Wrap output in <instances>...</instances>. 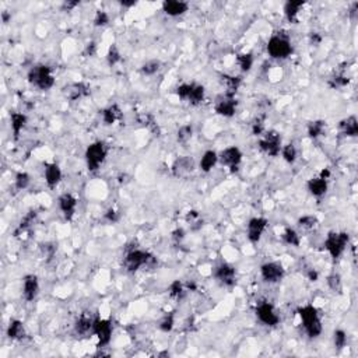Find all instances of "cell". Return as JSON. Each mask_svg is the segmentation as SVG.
I'll return each mask as SVG.
<instances>
[{
	"mask_svg": "<svg viewBox=\"0 0 358 358\" xmlns=\"http://www.w3.org/2000/svg\"><path fill=\"white\" fill-rule=\"evenodd\" d=\"M302 327L309 339H318L323 332V325L320 319L319 311L312 304H305L297 309Z\"/></svg>",
	"mask_w": 358,
	"mask_h": 358,
	"instance_id": "1",
	"label": "cell"
},
{
	"mask_svg": "<svg viewBox=\"0 0 358 358\" xmlns=\"http://www.w3.org/2000/svg\"><path fill=\"white\" fill-rule=\"evenodd\" d=\"M28 83L39 91H49L55 86V76L49 66L35 65L27 73Z\"/></svg>",
	"mask_w": 358,
	"mask_h": 358,
	"instance_id": "2",
	"label": "cell"
},
{
	"mask_svg": "<svg viewBox=\"0 0 358 358\" xmlns=\"http://www.w3.org/2000/svg\"><path fill=\"white\" fill-rule=\"evenodd\" d=\"M267 53L271 59L277 61H284L290 58L292 53V44L290 37L284 33H274L267 41L266 45Z\"/></svg>",
	"mask_w": 358,
	"mask_h": 358,
	"instance_id": "3",
	"label": "cell"
},
{
	"mask_svg": "<svg viewBox=\"0 0 358 358\" xmlns=\"http://www.w3.org/2000/svg\"><path fill=\"white\" fill-rule=\"evenodd\" d=\"M350 242V235L344 231H331L326 235L323 246L331 255L332 259H340Z\"/></svg>",
	"mask_w": 358,
	"mask_h": 358,
	"instance_id": "4",
	"label": "cell"
},
{
	"mask_svg": "<svg viewBox=\"0 0 358 358\" xmlns=\"http://www.w3.org/2000/svg\"><path fill=\"white\" fill-rule=\"evenodd\" d=\"M108 155V146L104 142H94L86 149V164L90 172H97Z\"/></svg>",
	"mask_w": 358,
	"mask_h": 358,
	"instance_id": "5",
	"label": "cell"
},
{
	"mask_svg": "<svg viewBox=\"0 0 358 358\" xmlns=\"http://www.w3.org/2000/svg\"><path fill=\"white\" fill-rule=\"evenodd\" d=\"M259 149L262 153H265L269 157H277L280 155L281 147H283V140H281L280 133L276 130H266L262 136H260Z\"/></svg>",
	"mask_w": 358,
	"mask_h": 358,
	"instance_id": "6",
	"label": "cell"
},
{
	"mask_svg": "<svg viewBox=\"0 0 358 358\" xmlns=\"http://www.w3.org/2000/svg\"><path fill=\"white\" fill-rule=\"evenodd\" d=\"M151 254L147 251H143L140 248H132L126 255L123 260V266L129 273H136L140 269H144L147 262H149Z\"/></svg>",
	"mask_w": 358,
	"mask_h": 358,
	"instance_id": "7",
	"label": "cell"
},
{
	"mask_svg": "<svg viewBox=\"0 0 358 358\" xmlns=\"http://www.w3.org/2000/svg\"><path fill=\"white\" fill-rule=\"evenodd\" d=\"M255 314H256V318H258V320H259L262 325L274 327V326L280 323V315L276 311L274 305L270 304L269 301H260L256 305Z\"/></svg>",
	"mask_w": 358,
	"mask_h": 358,
	"instance_id": "8",
	"label": "cell"
},
{
	"mask_svg": "<svg viewBox=\"0 0 358 358\" xmlns=\"http://www.w3.org/2000/svg\"><path fill=\"white\" fill-rule=\"evenodd\" d=\"M238 101L235 95L228 93L220 94L214 101V111L217 115L223 118H232L237 114Z\"/></svg>",
	"mask_w": 358,
	"mask_h": 358,
	"instance_id": "9",
	"label": "cell"
},
{
	"mask_svg": "<svg viewBox=\"0 0 358 358\" xmlns=\"http://www.w3.org/2000/svg\"><path fill=\"white\" fill-rule=\"evenodd\" d=\"M114 325L109 319L95 318L93 326V335L98 339V347H106L112 340Z\"/></svg>",
	"mask_w": 358,
	"mask_h": 358,
	"instance_id": "10",
	"label": "cell"
},
{
	"mask_svg": "<svg viewBox=\"0 0 358 358\" xmlns=\"http://www.w3.org/2000/svg\"><path fill=\"white\" fill-rule=\"evenodd\" d=\"M242 151L239 147L237 146H231V147H227L221 151L218 154V162H220L223 167H227L230 168V171L234 174V172L238 171V168L241 166L242 162Z\"/></svg>",
	"mask_w": 358,
	"mask_h": 358,
	"instance_id": "11",
	"label": "cell"
},
{
	"mask_svg": "<svg viewBox=\"0 0 358 358\" xmlns=\"http://www.w3.org/2000/svg\"><path fill=\"white\" fill-rule=\"evenodd\" d=\"M286 276V270L279 262H266L260 266V277L267 284H277Z\"/></svg>",
	"mask_w": 358,
	"mask_h": 358,
	"instance_id": "12",
	"label": "cell"
},
{
	"mask_svg": "<svg viewBox=\"0 0 358 358\" xmlns=\"http://www.w3.org/2000/svg\"><path fill=\"white\" fill-rule=\"evenodd\" d=\"M213 276L221 286L234 287L237 284V270L227 262H221L215 266L213 270Z\"/></svg>",
	"mask_w": 358,
	"mask_h": 358,
	"instance_id": "13",
	"label": "cell"
},
{
	"mask_svg": "<svg viewBox=\"0 0 358 358\" xmlns=\"http://www.w3.org/2000/svg\"><path fill=\"white\" fill-rule=\"evenodd\" d=\"M267 226H269V220L266 217H252L246 224V235H248L249 242H259Z\"/></svg>",
	"mask_w": 358,
	"mask_h": 358,
	"instance_id": "14",
	"label": "cell"
},
{
	"mask_svg": "<svg viewBox=\"0 0 358 358\" xmlns=\"http://www.w3.org/2000/svg\"><path fill=\"white\" fill-rule=\"evenodd\" d=\"M196 168V162L193 160L190 155H182L178 157L177 160L174 161L172 164V174L174 177L177 178H186L187 175H190Z\"/></svg>",
	"mask_w": 358,
	"mask_h": 358,
	"instance_id": "15",
	"label": "cell"
},
{
	"mask_svg": "<svg viewBox=\"0 0 358 358\" xmlns=\"http://www.w3.org/2000/svg\"><path fill=\"white\" fill-rule=\"evenodd\" d=\"M77 198L72 193H63L58 199L59 209H61L62 214H63L66 221H72L74 218L76 210H77Z\"/></svg>",
	"mask_w": 358,
	"mask_h": 358,
	"instance_id": "16",
	"label": "cell"
},
{
	"mask_svg": "<svg viewBox=\"0 0 358 358\" xmlns=\"http://www.w3.org/2000/svg\"><path fill=\"white\" fill-rule=\"evenodd\" d=\"M39 294L38 276L27 274L22 279V298L27 302H33Z\"/></svg>",
	"mask_w": 358,
	"mask_h": 358,
	"instance_id": "17",
	"label": "cell"
},
{
	"mask_svg": "<svg viewBox=\"0 0 358 358\" xmlns=\"http://www.w3.org/2000/svg\"><path fill=\"white\" fill-rule=\"evenodd\" d=\"M44 178L46 186L49 189H55L61 183L62 178H63V172H62L61 167L58 166L56 162H46L44 166Z\"/></svg>",
	"mask_w": 358,
	"mask_h": 358,
	"instance_id": "18",
	"label": "cell"
},
{
	"mask_svg": "<svg viewBox=\"0 0 358 358\" xmlns=\"http://www.w3.org/2000/svg\"><path fill=\"white\" fill-rule=\"evenodd\" d=\"M63 94L70 101L86 98L90 95V87L86 83H72L63 89Z\"/></svg>",
	"mask_w": 358,
	"mask_h": 358,
	"instance_id": "19",
	"label": "cell"
},
{
	"mask_svg": "<svg viewBox=\"0 0 358 358\" xmlns=\"http://www.w3.org/2000/svg\"><path fill=\"white\" fill-rule=\"evenodd\" d=\"M189 10V3L182 0H166L162 3V11L170 17H181Z\"/></svg>",
	"mask_w": 358,
	"mask_h": 358,
	"instance_id": "20",
	"label": "cell"
},
{
	"mask_svg": "<svg viewBox=\"0 0 358 358\" xmlns=\"http://www.w3.org/2000/svg\"><path fill=\"white\" fill-rule=\"evenodd\" d=\"M307 189L308 192L316 199H320L325 196L327 193V189H329V181H326L323 178L320 177H315L308 179L307 182Z\"/></svg>",
	"mask_w": 358,
	"mask_h": 358,
	"instance_id": "21",
	"label": "cell"
},
{
	"mask_svg": "<svg viewBox=\"0 0 358 358\" xmlns=\"http://www.w3.org/2000/svg\"><path fill=\"white\" fill-rule=\"evenodd\" d=\"M122 109L118 104H111L101 111V119L105 126H112L122 119Z\"/></svg>",
	"mask_w": 358,
	"mask_h": 358,
	"instance_id": "22",
	"label": "cell"
},
{
	"mask_svg": "<svg viewBox=\"0 0 358 358\" xmlns=\"http://www.w3.org/2000/svg\"><path fill=\"white\" fill-rule=\"evenodd\" d=\"M339 132L346 137H355L358 134V121L354 115H350L339 122Z\"/></svg>",
	"mask_w": 358,
	"mask_h": 358,
	"instance_id": "23",
	"label": "cell"
},
{
	"mask_svg": "<svg viewBox=\"0 0 358 358\" xmlns=\"http://www.w3.org/2000/svg\"><path fill=\"white\" fill-rule=\"evenodd\" d=\"M94 319L91 315L89 314H81L78 316L76 322H74V332L78 336H86L89 333H93V326H94Z\"/></svg>",
	"mask_w": 358,
	"mask_h": 358,
	"instance_id": "24",
	"label": "cell"
},
{
	"mask_svg": "<svg viewBox=\"0 0 358 358\" xmlns=\"http://www.w3.org/2000/svg\"><path fill=\"white\" fill-rule=\"evenodd\" d=\"M27 115L22 112H10V129L13 132L14 140L20 137V134L24 130V127L27 125Z\"/></svg>",
	"mask_w": 358,
	"mask_h": 358,
	"instance_id": "25",
	"label": "cell"
},
{
	"mask_svg": "<svg viewBox=\"0 0 358 358\" xmlns=\"http://www.w3.org/2000/svg\"><path fill=\"white\" fill-rule=\"evenodd\" d=\"M217 162H218V154L215 153L214 150H207V151H204L202 158L199 161V168L204 174H209V172L213 171V168L217 166Z\"/></svg>",
	"mask_w": 358,
	"mask_h": 358,
	"instance_id": "26",
	"label": "cell"
},
{
	"mask_svg": "<svg viewBox=\"0 0 358 358\" xmlns=\"http://www.w3.org/2000/svg\"><path fill=\"white\" fill-rule=\"evenodd\" d=\"M220 83L226 89L224 93L235 95L239 87H241V84H242V77L241 76H232V74H221Z\"/></svg>",
	"mask_w": 358,
	"mask_h": 358,
	"instance_id": "27",
	"label": "cell"
},
{
	"mask_svg": "<svg viewBox=\"0 0 358 358\" xmlns=\"http://www.w3.org/2000/svg\"><path fill=\"white\" fill-rule=\"evenodd\" d=\"M305 6V2H291L288 0L284 3V7H283V11H284V16L290 22L295 24L298 21V14L299 11Z\"/></svg>",
	"mask_w": 358,
	"mask_h": 358,
	"instance_id": "28",
	"label": "cell"
},
{
	"mask_svg": "<svg viewBox=\"0 0 358 358\" xmlns=\"http://www.w3.org/2000/svg\"><path fill=\"white\" fill-rule=\"evenodd\" d=\"M6 335L10 340H21L25 337V326L21 320L11 319L6 329Z\"/></svg>",
	"mask_w": 358,
	"mask_h": 358,
	"instance_id": "29",
	"label": "cell"
},
{
	"mask_svg": "<svg viewBox=\"0 0 358 358\" xmlns=\"http://www.w3.org/2000/svg\"><path fill=\"white\" fill-rule=\"evenodd\" d=\"M37 217H38V213L35 210H30L27 214L22 217L21 221L18 223V226L14 230V237H18V235H21L24 232L30 231V228L33 227V224L37 220Z\"/></svg>",
	"mask_w": 358,
	"mask_h": 358,
	"instance_id": "30",
	"label": "cell"
},
{
	"mask_svg": "<svg viewBox=\"0 0 358 358\" xmlns=\"http://www.w3.org/2000/svg\"><path fill=\"white\" fill-rule=\"evenodd\" d=\"M206 98V90L202 84L198 83H192L190 86V93H189V97H187L186 102H189L193 106H198L204 101Z\"/></svg>",
	"mask_w": 358,
	"mask_h": 358,
	"instance_id": "31",
	"label": "cell"
},
{
	"mask_svg": "<svg viewBox=\"0 0 358 358\" xmlns=\"http://www.w3.org/2000/svg\"><path fill=\"white\" fill-rule=\"evenodd\" d=\"M350 84V77H348L344 69H340L339 72L335 73L331 78H329V87H332L333 90H340L347 87Z\"/></svg>",
	"mask_w": 358,
	"mask_h": 358,
	"instance_id": "32",
	"label": "cell"
},
{
	"mask_svg": "<svg viewBox=\"0 0 358 358\" xmlns=\"http://www.w3.org/2000/svg\"><path fill=\"white\" fill-rule=\"evenodd\" d=\"M326 132V122L322 119H316V121L309 122L307 126V133L311 139H319L320 136H323Z\"/></svg>",
	"mask_w": 358,
	"mask_h": 358,
	"instance_id": "33",
	"label": "cell"
},
{
	"mask_svg": "<svg viewBox=\"0 0 358 358\" xmlns=\"http://www.w3.org/2000/svg\"><path fill=\"white\" fill-rule=\"evenodd\" d=\"M185 221H186V224L190 228V231H199L203 227V218H202L200 213L196 211V210H189L186 215H185Z\"/></svg>",
	"mask_w": 358,
	"mask_h": 358,
	"instance_id": "34",
	"label": "cell"
},
{
	"mask_svg": "<svg viewBox=\"0 0 358 358\" xmlns=\"http://www.w3.org/2000/svg\"><path fill=\"white\" fill-rule=\"evenodd\" d=\"M281 239H283V242L286 243V245H288V246L298 248V246L301 245V237H299V234H298L294 228H291V227H288V228L284 230V232L281 234Z\"/></svg>",
	"mask_w": 358,
	"mask_h": 358,
	"instance_id": "35",
	"label": "cell"
},
{
	"mask_svg": "<svg viewBox=\"0 0 358 358\" xmlns=\"http://www.w3.org/2000/svg\"><path fill=\"white\" fill-rule=\"evenodd\" d=\"M297 224L302 231H312L315 228H318L319 220H318V217L314 214H305L298 218Z\"/></svg>",
	"mask_w": 358,
	"mask_h": 358,
	"instance_id": "36",
	"label": "cell"
},
{
	"mask_svg": "<svg viewBox=\"0 0 358 358\" xmlns=\"http://www.w3.org/2000/svg\"><path fill=\"white\" fill-rule=\"evenodd\" d=\"M161 62L158 59H150V61L144 62L143 65L140 66V73L146 76V77H151L155 76L157 73L160 72Z\"/></svg>",
	"mask_w": 358,
	"mask_h": 358,
	"instance_id": "37",
	"label": "cell"
},
{
	"mask_svg": "<svg viewBox=\"0 0 358 358\" xmlns=\"http://www.w3.org/2000/svg\"><path fill=\"white\" fill-rule=\"evenodd\" d=\"M237 63H238V66H239V69H241V72L243 73L251 72V69L254 67V63H255L254 53H251V52H243V53H239V55L237 56Z\"/></svg>",
	"mask_w": 358,
	"mask_h": 358,
	"instance_id": "38",
	"label": "cell"
},
{
	"mask_svg": "<svg viewBox=\"0 0 358 358\" xmlns=\"http://www.w3.org/2000/svg\"><path fill=\"white\" fill-rule=\"evenodd\" d=\"M280 154L281 157H283V160L286 161L287 164H294L298 158V150L294 143L284 144V146L281 147Z\"/></svg>",
	"mask_w": 358,
	"mask_h": 358,
	"instance_id": "39",
	"label": "cell"
},
{
	"mask_svg": "<svg viewBox=\"0 0 358 358\" xmlns=\"http://www.w3.org/2000/svg\"><path fill=\"white\" fill-rule=\"evenodd\" d=\"M193 137V126L190 123L187 125H182L177 130V142L179 144H187Z\"/></svg>",
	"mask_w": 358,
	"mask_h": 358,
	"instance_id": "40",
	"label": "cell"
},
{
	"mask_svg": "<svg viewBox=\"0 0 358 358\" xmlns=\"http://www.w3.org/2000/svg\"><path fill=\"white\" fill-rule=\"evenodd\" d=\"M266 114H260L255 118L252 123H251V130L254 136H262L266 132Z\"/></svg>",
	"mask_w": 358,
	"mask_h": 358,
	"instance_id": "41",
	"label": "cell"
},
{
	"mask_svg": "<svg viewBox=\"0 0 358 358\" xmlns=\"http://www.w3.org/2000/svg\"><path fill=\"white\" fill-rule=\"evenodd\" d=\"M168 291H170V295H171L172 298H175V299H182V298L185 297V294H186L187 290H186V286H185L182 281L175 280V281H172L171 284H170Z\"/></svg>",
	"mask_w": 358,
	"mask_h": 358,
	"instance_id": "42",
	"label": "cell"
},
{
	"mask_svg": "<svg viewBox=\"0 0 358 358\" xmlns=\"http://www.w3.org/2000/svg\"><path fill=\"white\" fill-rule=\"evenodd\" d=\"M174 326H175V314H174V312L166 314L161 318L160 322H158V327H160V331L164 332V333L172 332Z\"/></svg>",
	"mask_w": 358,
	"mask_h": 358,
	"instance_id": "43",
	"label": "cell"
},
{
	"mask_svg": "<svg viewBox=\"0 0 358 358\" xmlns=\"http://www.w3.org/2000/svg\"><path fill=\"white\" fill-rule=\"evenodd\" d=\"M31 183V177L28 172L20 171L16 174V178H14V187L17 190H25Z\"/></svg>",
	"mask_w": 358,
	"mask_h": 358,
	"instance_id": "44",
	"label": "cell"
},
{
	"mask_svg": "<svg viewBox=\"0 0 358 358\" xmlns=\"http://www.w3.org/2000/svg\"><path fill=\"white\" fill-rule=\"evenodd\" d=\"M348 337H347V332L344 329H336L333 332V344L337 350H343V348L347 346Z\"/></svg>",
	"mask_w": 358,
	"mask_h": 358,
	"instance_id": "45",
	"label": "cell"
},
{
	"mask_svg": "<svg viewBox=\"0 0 358 358\" xmlns=\"http://www.w3.org/2000/svg\"><path fill=\"white\" fill-rule=\"evenodd\" d=\"M121 61H122L121 50H119V48L116 46V44H112L109 46L108 52H106V63L112 67V66H115V65H118Z\"/></svg>",
	"mask_w": 358,
	"mask_h": 358,
	"instance_id": "46",
	"label": "cell"
},
{
	"mask_svg": "<svg viewBox=\"0 0 358 358\" xmlns=\"http://www.w3.org/2000/svg\"><path fill=\"white\" fill-rule=\"evenodd\" d=\"M327 286L331 288L332 291L335 292H342L343 290V280L342 276L339 273H332V274L327 276Z\"/></svg>",
	"mask_w": 358,
	"mask_h": 358,
	"instance_id": "47",
	"label": "cell"
},
{
	"mask_svg": "<svg viewBox=\"0 0 358 358\" xmlns=\"http://www.w3.org/2000/svg\"><path fill=\"white\" fill-rule=\"evenodd\" d=\"M39 251H41V255L44 256V259L50 260L52 258H55L58 248L53 242H44L39 245Z\"/></svg>",
	"mask_w": 358,
	"mask_h": 358,
	"instance_id": "48",
	"label": "cell"
},
{
	"mask_svg": "<svg viewBox=\"0 0 358 358\" xmlns=\"http://www.w3.org/2000/svg\"><path fill=\"white\" fill-rule=\"evenodd\" d=\"M93 22L95 27H106L109 24V14L105 10H97Z\"/></svg>",
	"mask_w": 358,
	"mask_h": 358,
	"instance_id": "49",
	"label": "cell"
},
{
	"mask_svg": "<svg viewBox=\"0 0 358 358\" xmlns=\"http://www.w3.org/2000/svg\"><path fill=\"white\" fill-rule=\"evenodd\" d=\"M104 218L108 221V223H111V224H115V223H118V221L121 220V213H119V210H116L115 207H109V209L105 211Z\"/></svg>",
	"mask_w": 358,
	"mask_h": 358,
	"instance_id": "50",
	"label": "cell"
},
{
	"mask_svg": "<svg viewBox=\"0 0 358 358\" xmlns=\"http://www.w3.org/2000/svg\"><path fill=\"white\" fill-rule=\"evenodd\" d=\"M190 86H192V83L179 84V86L177 87L178 98L182 99V101H186L187 97H189V93H190Z\"/></svg>",
	"mask_w": 358,
	"mask_h": 358,
	"instance_id": "51",
	"label": "cell"
},
{
	"mask_svg": "<svg viewBox=\"0 0 358 358\" xmlns=\"http://www.w3.org/2000/svg\"><path fill=\"white\" fill-rule=\"evenodd\" d=\"M97 49H98L97 42H95V41H90V42H87V45L84 46L83 55L86 56V58H93V56L97 55Z\"/></svg>",
	"mask_w": 358,
	"mask_h": 358,
	"instance_id": "52",
	"label": "cell"
},
{
	"mask_svg": "<svg viewBox=\"0 0 358 358\" xmlns=\"http://www.w3.org/2000/svg\"><path fill=\"white\" fill-rule=\"evenodd\" d=\"M185 237H186V231L183 230V228H177V230H174L171 234V238L174 242L177 243V245H181L182 242H183V239H185Z\"/></svg>",
	"mask_w": 358,
	"mask_h": 358,
	"instance_id": "53",
	"label": "cell"
},
{
	"mask_svg": "<svg viewBox=\"0 0 358 358\" xmlns=\"http://www.w3.org/2000/svg\"><path fill=\"white\" fill-rule=\"evenodd\" d=\"M305 276H307V279H308L309 281H312V283H316V281L319 280V273H318L314 267H308V270L305 271Z\"/></svg>",
	"mask_w": 358,
	"mask_h": 358,
	"instance_id": "54",
	"label": "cell"
},
{
	"mask_svg": "<svg viewBox=\"0 0 358 358\" xmlns=\"http://www.w3.org/2000/svg\"><path fill=\"white\" fill-rule=\"evenodd\" d=\"M322 42V35H320L319 33H311L309 34V44L311 45H315V46H318V45Z\"/></svg>",
	"mask_w": 358,
	"mask_h": 358,
	"instance_id": "55",
	"label": "cell"
},
{
	"mask_svg": "<svg viewBox=\"0 0 358 358\" xmlns=\"http://www.w3.org/2000/svg\"><path fill=\"white\" fill-rule=\"evenodd\" d=\"M80 5V2H65L62 5V10L63 11H72L74 7H77Z\"/></svg>",
	"mask_w": 358,
	"mask_h": 358,
	"instance_id": "56",
	"label": "cell"
},
{
	"mask_svg": "<svg viewBox=\"0 0 358 358\" xmlns=\"http://www.w3.org/2000/svg\"><path fill=\"white\" fill-rule=\"evenodd\" d=\"M348 17L351 18V20H357L358 17V3L355 2V3H353L351 5V7H350V10H348Z\"/></svg>",
	"mask_w": 358,
	"mask_h": 358,
	"instance_id": "57",
	"label": "cell"
},
{
	"mask_svg": "<svg viewBox=\"0 0 358 358\" xmlns=\"http://www.w3.org/2000/svg\"><path fill=\"white\" fill-rule=\"evenodd\" d=\"M319 177L323 178V179H326V181H329V179H331V177H332V171L329 170V168H323V170L320 171Z\"/></svg>",
	"mask_w": 358,
	"mask_h": 358,
	"instance_id": "58",
	"label": "cell"
},
{
	"mask_svg": "<svg viewBox=\"0 0 358 358\" xmlns=\"http://www.w3.org/2000/svg\"><path fill=\"white\" fill-rule=\"evenodd\" d=\"M136 5H137V2H134V0H132V2H121L122 7H126V9H129V7H134Z\"/></svg>",
	"mask_w": 358,
	"mask_h": 358,
	"instance_id": "59",
	"label": "cell"
},
{
	"mask_svg": "<svg viewBox=\"0 0 358 358\" xmlns=\"http://www.w3.org/2000/svg\"><path fill=\"white\" fill-rule=\"evenodd\" d=\"M10 18H11V16L9 14V13H7V11H3V13H2V20H3V22H5V24H7Z\"/></svg>",
	"mask_w": 358,
	"mask_h": 358,
	"instance_id": "60",
	"label": "cell"
}]
</instances>
